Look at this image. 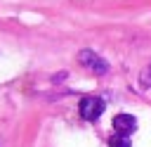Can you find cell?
Returning a JSON list of instances; mask_svg holds the SVG:
<instances>
[{
    "instance_id": "obj_1",
    "label": "cell",
    "mask_w": 151,
    "mask_h": 147,
    "mask_svg": "<svg viewBox=\"0 0 151 147\" xmlns=\"http://www.w3.org/2000/svg\"><path fill=\"white\" fill-rule=\"evenodd\" d=\"M78 62H80L85 69L94 71L97 76L109 74V62H106L104 57H99L97 52H92V50H80V52H78Z\"/></svg>"
},
{
    "instance_id": "obj_2",
    "label": "cell",
    "mask_w": 151,
    "mask_h": 147,
    "mask_svg": "<svg viewBox=\"0 0 151 147\" xmlns=\"http://www.w3.org/2000/svg\"><path fill=\"white\" fill-rule=\"evenodd\" d=\"M104 100L101 97H83L80 100V116L85 119V121H97L101 114H104Z\"/></svg>"
},
{
    "instance_id": "obj_3",
    "label": "cell",
    "mask_w": 151,
    "mask_h": 147,
    "mask_svg": "<svg viewBox=\"0 0 151 147\" xmlns=\"http://www.w3.org/2000/svg\"><path fill=\"white\" fill-rule=\"evenodd\" d=\"M137 128V119L132 114H116L113 116V130L118 135H130Z\"/></svg>"
},
{
    "instance_id": "obj_4",
    "label": "cell",
    "mask_w": 151,
    "mask_h": 147,
    "mask_svg": "<svg viewBox=\"0 0 151 147\" xmlns=\"http://www.w3.org/2000/svg\"><path fill=\"white\" fill-rule=\"evenodd\" d=\"M109 145L111 147H130V140H127V135H111V140H109Z\"/></svg>"
},
{
    "instance_id": "obj_5",
    "label": "cell",
    "mask_w": 151,
    "mask_h": 147,
    "mask_svg": "<svg viewBox=\"0 0 151 147\" xmlns=\"http://www.w3.org/2000/svg\"><path fill=\"white\" fill-rule=\"evenodd\" d=\"M139 85H142V88H151V66L142 69V74H139Z\"/></svg>"
},
{
    "instance_id": "obj_6",
    "label": "cell",
    "mask_w": 151,
    "mask_h": 147,
    "mask_svg": "<svg viewBox=\"0 0 151 147\" xmlns=\"http://www.w3.org/2000/svg\"><path fill=\"white\" fill-rule=\"evenodd\" d=\"M52 78H54V81H64V78H66V71H61V74H54Z\"/></svg>"
}]
</instances>
